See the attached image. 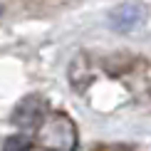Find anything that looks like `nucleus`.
<instances>
[{"instance_id":"1","label":"nucleus","mask_w":151,"mask_h":151,"mask_svg":"<svg viewBox=\"0 0 151 151\" xmlns=\"http://www.w3.org/2000/svg\"><path fill=\"white\" fill-rule=\"evenodd\" d=\"M47 119V104L42 97H37V94H30V97H25L20 104L15 106V111H12V124H17L20 129L25 131H37L45 124Z\"/></svg>"},{"instance_id":"2","label":"nucleus","mask_w":151,"mask_h":151,"mask_svg":"<svg viewBox=\"0 0 151 151\" xmlns=\"http://www.w3.org/2000/svg\"><path fill=\"white\" fill-rule=\"evenodd\" d=\"M45 146L50 149H74L77 146V127L67 114H55L45 129Z\"/></svg>"},{"instance_id":"3","label":"nucleus","mask_w":151,"mask_h":151,"mask_svg":"<svg viewBox=\"0 0 151 151\" xmlns=\"http://www.w3.org/2000/svg\"><path fill=\"white\" fill-rule=\"evenodd\" d=\"M146 15H149V10H146L144 3H124V5H119L116 10H111L109 27L116 30V32H129V30L144 25Z\"/></svg>"},{"instance_id":"4","label":"nucleus","mask_w":151,"mask_h":151,"mask_svg":"<svg viewBox=\"0 0 151 151\" xmlns=\"http://www.w3.org/2000/svg\"><path fill=\"white\" fill-rule=\"evenodd\" d=\"M35 144L30 139H22V136H10V139L3 141V149L5 151H12V149H32Z\"/></svg>"}]
</instances>
